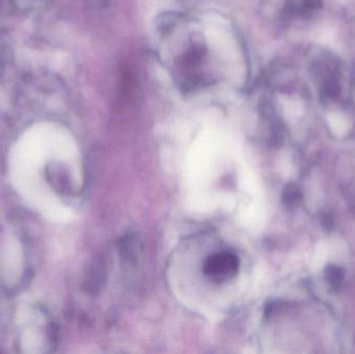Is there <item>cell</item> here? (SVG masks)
<instances>
[{
    "label": "cell",
    "instance_id": "3",
    "mask_svg": "<svg viewBox=\"0 0 355 354\" xmlns=\"http://www.w3.org/2000/svg\"><path fill=\"white\" fill-rule=\"evenodd\" d=\"M302 199H304V195L297 184L289 183L286 185L282 193V201L286 208L289 210L297 209L302 204Z\"/></svg>",
    "mask_w": 355,
    "mask_h": 354
},
{
    "label": "cell",
    "instance_id": "2",
    "mask_svg": "<svg viewBox=\"0 0 355 354\" xmlns=\"http://www.w3.org/2000/svg\"><path fill=\"white\" fill-rule=\"evenodd\" d=\"M121 261L127 268H135L141 255V242L135 235H127L119 243Z\"/></svg>",
    "mask_w": 355,
    "mask_h": 354
},
{
    "label": "cell",
    "instance_id": "1",
    "mask_svg": "<svg viewBox=\"0 0 355 354\" xmlns=\"http://www.w3.org/2000/svg\"><path fill=\"white\" fill-rule=\"evenodd\" d=\"M239 266V259L235 254L220 251L207 258L202 269L211 282L220 284L235 278Z\"/></svg>",
    "mask_w": 355,
    "mask_h": 354
},
{
    "label": "cell",
    "instance_id": "5",
    "mask_svg": "<svg viewBox=\"0 0 355 354\" xmlns=\"http://www.w3.org/2000/svg\"><path fill=\"white\" fill-rule=\"evenodd\" d=\"M324 278L331 288L339 289L345 280V270L341 266L329 264L325 267Z\"/></svg>",
    "mask_w": 355,
    "mask_h": 354
},
{
    "label": "cell",
    "instance_id": "4",
    "mask_svg": "<svg viewBox=\"0 0 355 354\" xmlns=\"http://www.w3.org/2000/svg\"><path fill=\"white\" fill-rule=\"evenodd\" d=\"M104 274H105V267L102 262H99L94 266L85 281V288L89 293H96L98 289L101 288L102 284H103Z\"/></svg>",
    "mask_w": 355,
    "mask_h": 354
}]
</instances>
